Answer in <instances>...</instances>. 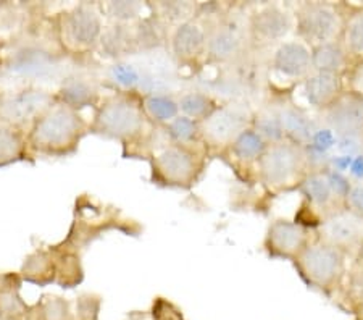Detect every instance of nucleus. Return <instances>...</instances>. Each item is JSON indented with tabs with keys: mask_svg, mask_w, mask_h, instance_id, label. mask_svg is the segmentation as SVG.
Wrapping results in <instances>:
<instances>
[{
	"mask_svg": "<svg viewBox=\"0 0 363 320\" xmlns=\"http://www.w3.org/2000/svg\"><path fill=\"white\" fill-rule=\"evenodd\" d=\"M102 44L105 49L110 52V55H118L128 44H130V33L126 31L123 26H115L113 29H108L107 33H104L102 36Z\"/></svg>",
	"mask_w": 363,
	"mask_h": 320,
	"instance_id": "obj_31",
	"label": "nucleus"
},
{
	"mask_svg": "<svg viewBox=\"0 0 363 320\" xmlns=\"http://www.w3.org/2000/svg\"><path fill=\"white\" fill-rule=\"evenodd\" d=\"M49 97L43 92H25V94L11 97L10 101L4 104V112L10 120H26L33 114H36L40 107H44Z\"/></svg>",
	"mask_w": 363,
	"mask_h": 320,
	"instance_id": "obj_19",
	"label": "nucleus"
},
{
	"mask_svg": "<svg viewBox=\"0 0 363 320\" xmlns=\"http://www.w3.org/2000/svg\"><path fill=\"white\" fill-rule=\"evenodd\" d=\"M337 136L333 133L330 128H317L313 131L310 141L306 144V157L312 160H323L330 159V150L336 148Z\"/></svg>",
	"mask_w": 363,
	"mask_h": 320,
	"instance_id": "obj_25",
	"label": "nucleus"
},
{
	"mask_svg": "<svg viewBox=\"0 0 363 320\" xmlns=\"http://www.w3.org/2000/svg\"><path fill=\"white\" fill-rule=\"evenodd\" d=\"M242 49V36L238 28L231 25L218 26L215 31L207 36L208 57L215 62H228L236 57Z\"/></svg>",
	"mask_w": 363,
	"mask_h": 320,
	"instance_id": "obj_16",
	"label": "nucleus"
},
{
	"mask_svg": "<svg viewBox=\"0 0 363 320\" xmlns=\"http://www.w3.org/2000/svg\"><path fill=\"white\" fill-rule=\"evenodd\" d=\"M144 110L152 120L159 123H169L178 116V101L165 94H150L145 97Z\"/></svg>",
	"mask_w": 363,
	"mask_h": 320,
	"instance_id": "obj_22",
	"label": "nucleus"
},
{
	"mask_svg": "<svg viewBox=\"0 0 363 320\" xmlns=\"http://www.w3.org/2000/svg\"><path fill=\"white\" fill-rule=\"evenodd\" d=\"M341 91L339 75L313 72L303 81V96L315 109H326L336 101Z\"/></svg>",
	"mask_w": 363,
	"mask_h": 320,
	"instance_id": "obj_14",
	"label": "nucleus"
},
{
	"mask_svg": "<svg viewBox=\"0 0 363 320\" xmlns=\"http://www.w3.org/2000/svg\"><path fill=\"white\" fill-rule=\"evenodd\" d=\"M92 130L108 138L130 139L144 130V114L130 97H113L99 109Z\"/></svg>",
	"mask_w": 363,
	"mask_h": 320,
	"instance_id": "obj_2",
	"label": "nucleus"
},
{
	"mask_svg": "<svg viewBox=\"0 0 363 320\" xmlns=\"http://www.w3.org/2000/svg\"><path fill=\"white\" fill-rule=\"evenodd\" d=\"M39 320H73L67 301L60 298H49L39 312Z\"/></svg>",
	"mask_w": 363,
	"mask_h": 320,
	"instance_id": "obj_32",
	"label": "nucleus"
},
{
	"mask_svg": "<svg viewBox=\"0 0 363 320\" xmlns=\"http://www.w3.org/2000/svg\"><path fill=\"white\" fill-rule=\"evenodd\" d=\"M312 55V70L318 73L341 75L347 62V52L336 40L325 43L310 49Z\"/></svg>",
	"mask_w": 363,
	"mask_h": 320,
	"instance_id": "obj_18",
	"label": "nucleus"
},
{
	"mask_svg": "<svg viewBox=\"0 0 363 320\" xmlns=\"http://www.w3.org/2000/svg\"><path fill=\"white\" fill-rule=\"evenodd\" d=\"M83 133L84 121L78 112L60 104L39 116L29 135V143L39 153L63 155L76 148Z\"/></svg>",
	"mask_w": 363,
	"mask_h": 320,
	"instance_id": "obj_1",
	"label": "nucleus"
},
{
	"mask_svg": "<svg viewBox=\"0 0 363 320\" xmlns=\"http://www.w3.org/2000/svg\"><path fill=\"white\" fill-rule=\"evenodd\" d=\"M155 170L168 183H187L194 177L196 159L183 145H169L157 155Z\"/></svg>",
	"mask_w": 363,
	"mask_h": 320,
	"instance_id": "obj_11",
	"label": "nucleus"
},
{
	"mask_svg": "<svg viewBox=\"0 0 363 320\" xmlns=\"http://www.w3.org/2000/svg\"><path fill=\"white\" fill-rule=\"evenodd\" d=\"M306 243V231L297 224L288 222V220H278L268 231V244H270L273 253L283 255L301 254L307 248Z\"/></svg>",
	"mask_w": 363,
	"mask_h": 320,
	"instance_id": "obj_15",
	"label": "nucleus"
},
{
	"mask_svg": "<svg viewBox=\"0 0 363 320\" xmlns=\"http://www.w3.org/2000/svg\"><path fill=\"white\" fill-rule=\"evenodd\" d=\"M99 316V301H94L91 296H83L78 301L76 309V320H97Z\"/></svg>",
	"mask_w": 363,
	"mask_h": 320,
	"instance_id": "obj_38",
	"label": "nucleus"
},
{
	"mask_svg": "<svg viewBox=\"0 0 363 320\" xmlns=\"http://www.w3.org/2000/svg\"><path fill=\"white\" fill-rule=\"evenodd\" d=\"M26 144L23 136L11 126H0V167L23 159Z\"/></svg>",
	"mask_w": 363,
	"mask_h": 320,
	"instance_id": "obj_21",
	"label": "nucleus"
},
{
	"mask_svg": "<svg viewBox=\"0 0 363 320\" xmlns=\"http://www.w3.org/2000/svg\"><path fill=\"white\" fill-rule=\"evenodd\" d=\"M267 143L263 141V138L252 128L242 131L233 143V153L239 160H255L260 159L262 154L265 153Z\"/></svg>",
	"mask_w": 363,
	"mask_h": 320,
	"instance_id": "obj_20",
	"label": "nucleus"
},
{
	"mask_svg": "<svg viewBox=\"0 0 363 320\" xmlns=\"http://www.w3.org/2000/svg\"><path fill=\"white\" fill-rule=\"evenodd\" d=\"M60 97L63 101V106H68L72 109L86 107L94 102L96 99V89L86 83L83 79H73L62 87Z\"/></svg>",
	"mask_w": 363,
	"mask_h": 320,
	"instance_id": "obj_23",
	"label": "nucleus"
},
{
	"mask_svg": "<svg viewBox=\"0 0 363 320\" xmlns=\"http://www.w3.org/2000/svg\"><path fill=\"white\" fill-rule=\"evenodd\" d=\"M352 159H354V157L337 154V155H331L330 159H328V162H330L331 170L342 173V172H345V170H349L350 164H352Z\"/></svg>",
	"mask_w": 363,
	"mask_h": 320,
	"instance_id": "obj_41",
	"label": "nucleus"
},
{
	"mask_svg": "<svg viewBox=\"0 0 363 320\" xmlns=\"http://www.w3.org/2000/svg\"><path fill=\"white\" fill-rule=\"evenodd\" d=\"M273 68L286 78H307L312 72V55L308 45L302 40H288L279 44L273 55Z\"/></svg>",
	"mask_w": 363,
	"mask_h": 320,
	"instance_id": "obj_10",
	"label": "nucleus"
},
{
	"mask_svg": "<svg viewBox=\"0 0 363 320\" xmlns=\"http://www.w3.org/2000/svg\"><path fill=\"white\" fill-rule=\"evenodd\" d=\"M354 86H355V92H359V94L363 96V63L360 65V68L357 70L355 77H354Z\"/></svg>",
	"mask_w": 363,
	"mask_h": 320,
	"instance_id": "obj_43",
	"label": "nucleus"
},
{
	"mask_svg": "<svg viewBox=\"0 0 363 320\" xmlns=\"http://www.w3.org/2000/svg\"><path fill=\"white\" fill-rule=\"evenodd\" d=\"M321 116L325 128H330L336 136H360L363 131V96L359 92L337 96L331 106L323 109Z\"/></svg>",
	"mask_w": 363,
	"mask_h": 320,
	"instance_id": "obj_7",
	"label": "nucleus"
},
{
	"mask_svg": "<svg viewBox=\"0 0 363 320\" xmlns=\"http://www.w3.org/2000/svg\"><path fill=\"white\" fill-rule=\"evenodd\" d=\"M205 48H207V34L199 23L189 20L174 28L172 34V50L179 60H194L203 54Z\"/></svg>",
	"mask_w": 363,
	"mask_h": 320,
	"instance_id": "obj_13",
	"label": "nucleus"
},
{
	"mask_svg": "<svg viewBox=\"0 0 363 320\" xmlns=\"http://www.w3.org/2000/svg\"><path fill=\"white\" fill-rule=\"evenodd\" d=\"M341 21L336 9L323 2H307L298 7L296 13V29L303 44L312 48L335 40Z\"/></svg>",
	"mask_w": 363,
	"mask_h": 320,
	"instance_id": "obj_3",
	"label": "nucleus"
},
{
	"mask_svg": "<svg viewBox=\"0 0 363 320\" xmlns=\"http://www.w3.org/2000/svg\"><path fill=\"white\" fill-rule=\"evenodd\" d=\"M306 159L303 149L294 143L281 141L267 145L259 159L263 182L270 186L288 184L296 178Z\"/></svg>",
	"mask_w": 363,
	"mask_h": 320,
	"instance_id": "obj_4",
	"label": "nucleus"
},
{
	"mask_svg": "<svg viewBox=\"0 0 363 320\" xmlns=\"http://www.w3.org/2000/svg\"><path fill=\"white\" fill-rule=\"evenodd\" d=\"M160 9L167 20L178 23V25L189 21V16L196 13V5L189 2H165L160 5Z\"/></svg>",
	"mask_w": 363,
	"mask_h": 320,
	"instance_id": "obj_34",
	"label": "nucleus"
},
{
	"mask_svg": "<svg viewBox=\"0 0 363 320\" xmlns=\"http://www.w3.org/2000/svg\"><path fill=\"white\" fill-rule=\"evenodd\" d=\"M349 172L357 180H363V154L355 155L352 159V164L349 167Z\"/></svg>",
	"mask_w": 363,
	"mask_h": 320,
	"instance_id": "obj_42",
	"label": "nucleus"
},
{
	"mask_svg": "<svg viewBox=\"0 0 363 320\" xmlns=\"http://www.w3.org/2000/svg\"><path fill=\"white\" fill-rule=\"evenodd\" d=\"M249 121L247 110L241 106H223L202 120L201 131L203 138L215 145L233 144L234 139L247 130Z\"/></svg>",
	"mask_w": 363,
	"mask_h": 320,
	"instance_id": "obj_6",
	"label": "nucleus"
},
{
	"mask_svg": "<svg viewBox=\"0 0 363 320\" xmlns=\"http://www.w3.org/2000/svg\"><path fill=\"white\" fill-rule=\"evenodd\" d=\"M345 52H350L352 55L363 57V11L355 13L349 20L344 33Z\"/></svg>",
	"mask_w": 363,
	"mask_h": 320,
	"instance_id": "obj_29",
	"label": "nucleus"
},
{
	"mask_svg": "<svg viewBox=\"0 0 363 320\" xmlns=\"http://www.w3.org/2000/svg\"><path fill=\"white\" fill-rule=\"evenodd\" d=\"M254 130L259 133L265 143L277 144V143L284 141V130L277 112L260 114L255 120Z\"/></svg>",
	"mask_w": 363,
	"mask_h": 320,
	"instance_id": "obj_27",
	"label": "nucleus"
},
{
	"mask_svg": "<svg viewBox=\"0 0 363 320\" xmlns=\"http://www.w3.org/2000/svg\"><path fill=\"white\" fill-rule=\"evenodd\" d=\"M325 175H326L328 183H330L333 196L347 197L350 188H352V186H350V183H349V180L345 178L342 173L335 172V170H328Z\"/></svg>",
	"mask_w": 363,
	"mask_h": 320,
	"instance_id": "obj_37",
	"label": "nucleus"
},
{
	"mask_svg": "<svg viewBox=\"0 0 363 320\" xmlns=\"http://www.w3.org/2000/svg\"><path fill=\"white\" fill-rule=\"evenodd\" d=\"M298 262L307 280L321 288L335 283L342 269L341 251L326 243L307 246L298 254Z\"/></svg>",
	"mask_w": 363,
	"mask_h": 320,
	"instance_id": "obj_5",
	"label": "nucleus"
},
{
	"mask_svg": "<svg viewBox=\"0 0 363 320\" xmlns=\"http://www.w3.org/2000/svg\"><path fill=\"white\" fill-rule=\"evenodd\" d=\"M31 314L13 288L0 291V320H26Z\"/></svg>",
	"mask_w": 363,
	"mask_h": 320,
	"instance_id": "obj_26",
	"label": "nucleus"
},
{
	"mask_svg": "<svg viewBox=\"0 0 363 320\" xmlns=\"http://www.w3.org/2000/svg\"><path fill=\"white\" fill-rule=\"evenodd\" d=\"M199 133V123L196 120L187 118L184 115H178L177 118L168 123V135L172 136L174 143L187 144L196 139Z\"/></svg>",
	"mask_w": 363,
	"mask_h": 320,
	"instance_id": "obj_30",
	"label": "nucleus"
},
{
	"mask_svg": "<svg viewBox=\"0 0 363 320\" xmlns=\"http://www.w3.org/2000/svg\"><path fill=\"white\" fill-rule=\"evenodd\" d=\"M302 191L310 201L317 206L323 207L328 202L331 201L333 191L330 188V183H328L326 175L315 173L310 175V177L302 183Z\"/></svg>",
	"mask_w": 363,
	"mask_h": 320,
	"instance_id": "obj_28",
	"label": "nucleus"
},
{
	"mask_svg": "<svg viewBox=\"0 0 363 320\" xmlns=\"http://www.w3.org/2000/svg\"><path fill=\"white\" fill-rule=\"evenodd\" d=\"M65 39L74 48H92L102 36V20L91 5H79L63 21Z\"/></svg>",
	"mask_w": 363,
	"mask_h": 320,
	"instance_id": "obj_8",
	"label": "nucleus"
},
{
	"mask_svg": "<svg viewBox=\"0 0 363 320\" xmlns=\"http://www.w3.org/2000/svg\"><path fill=\"white\" fill-rule=\"evenodd\" d=\"M152 316H154V320H184L183 314L167 301L157 302L154 306V312H152Z\"/></svg>",
	"mask_w": 363,
	"mask_h": 320,
	"instance_id": "obj_39",
	"label": "nucleus"
},
{
	"mask_svg": "<svg viewBox=\"0 0 363 320\" xmlns=\"http://www.w3.org/2000/svg\"><path fill=\"white\" fill-rule=\"evenodd\" d=\"M140 10H143V5L138 2H112L107 5L108 15L120 23L136 20Z\"/></svg>",
	"mask_w": 363,
	"mask_h": 320,
	"instance_id": "obj_35",
	"label": "nucleus"
},
{
	"mask_svg": "<svg viewBox=\"0 0 363 320\" xmlns=\"http://www.w3.org/2000/svg\"><path fill=\"white\" fill-rule=\"evenodd\" d=\"M335 149H337V154H341V155L355 157V155L360 154L362 139H360V136H355V135L337 136Z\"/></svg>",
	"mask_w": 363,
	"mask_h": 320,
	"instance_id": "obj_36",
	"label": "nucleus"
},
{
	"mask_svg": "<svg viewBox=\"0 0 363 320\" xmlns=\"http://www.w3.org/2000/svg\"><path fill=\"white\" fill-rule=\"evenodd\" d=\"M292 29V16L279 5H265L250 18L252 36L265 43L284 39Z\"/></svg>",
	"mask_w": 363,
	"mask_h": 320,
	"instance_id": "obj_9",
	"label": "nucleus"
},
{
	"mask_svg": "<svg viewBox=\"0 0 363 320\" xmlns=\"http://www.w3.org/2000/svg\"><path fill=\"white\" fill-rule=\"evenodd\" d=\"M277 114L279 116L281 125H283L284 138H289L291 143L297 145H306L310 141V138H312L313 131L317 130L312 120L308 118V115L302 112L301 109L284 106Z\"/></svg>",
	"mask_w": 363,
	"mask_h": 320,
	"instance_id": "obj_17",
	"label": "nucleus"
},
{
	"mask_svg": "<svg viewBox=\"0 0 363 320\" xmlns=\"http://www.w3.org/2000/svg\"><path fill=\"white\" fill-rule=\"evenodd\" d=\"M321 233L326 244H331V246H354L362 238L363 224L359 215L342 212L328 219L321 226Z\"/></svg>",
	"mask_w": 363,
	"mask_h": 320,
	"instance_id": "obj_12",
	"label": "nucleus"
},
{
	"mask_svg": "<svg viewBox=\"0 0 363 320\" xmlns=\"http://www.w3.org/2000/svg\"><path fill=\"white\" fill-rule=\"evenodd\" d=\"M347 202L355 215H363V186H352L347 194Z\"/></svg>",
	"mask_w": 363,
	"mask_h": 320,
	"instance_id": "obj_40",
	"label": "nucleus"
},
{
	"mask_svg": "<svg viewBox=\"0 0 363 320\" xmlns=\"http://www.w3.org/2000/svg\"><path fill=\"white\" fill-rule=\"evenodd\" d=\"M110 75H112L115 83L125 87V89H133L140 81L139 72L130 63H115L110 70Z\"/></svg>",
	"mask_w": 363,
	"mask_h": 320,
	"instance_id": "obj_33",
	"label": "nucleus"
},
{
	"mask_svg": "<svg viewBox=\"0 0 363 320\" xmlns=\"http://www.w3.org/2000/svg\"><path fill=\"white\" fill-rule=\"evenodd\" d=\"M178 107L191 120H205L216 109L213 101L203 92H186L178 101Z\"/></svg>",
	"mask_w": 363,
	"mask_h": 320,
	"instance_id": "obj_24",
	"label": "nucleus"
}]
</instances>
